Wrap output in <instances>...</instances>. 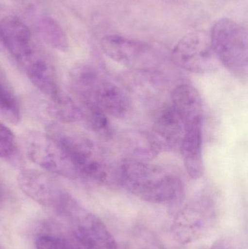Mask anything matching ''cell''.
Returning a JSON list of instances; mask_svg holds the SVG:
<instances>
[{
    "mask_svg": "<svg viewBox=\"0 0 248 249\" xmlns=\"http://www.w3.org/2000/svg\"><path fill=\"white\" fill-rule=\"evenodd\" d=\"M17 143L13 132L0 123V158H7L16 154Z\"/></svg>",
    "mask_w": 248,
    "mask_h": 249,
    "instance_id": "cell-21",
    "label": "cell"
},
{
    "mask_svg": "<svg viewBox=\"0 0 248 249\" xmlns=\"http://www.w3.org/2000/svg\"><path fill=\"white\" fill-rule=\"evenodd\" d=\"M17 182L29 198L59 213L67 214L77 203L55 178L44 171L23 170L17 177Z\"/></svg>",
    "mask_w": 248,
    "mask_h": 249,
    "instance_id": "cell-4",
    "label": "cell"
},
{
    "mask_svg": "<svg viewBox=\"0 0 248 249\" xmlns=\"http://www.w3.org/2000/svg\"><path fill=\"white\" fill-rule=\"evenodd\" d=\"M48 133L62 146L80 177L106 185H119V177L113 174L116 171L103 151L93 141L60 126L50 127Z\"/></svg>",
    "mask_w": 248,
    "mask_h": 249,
    "instance_id": "cell-2",
    "label": "cell"
},
{
    "mask_svg": "<svg viewBox=\"0 0 248 249\" xmlns=\"http://www.w3.org/2000/svg\"><path fill=\"white\" fill-rule=\"evenodd\" d=\"M179 149L188 175L193 179L200 178L204 174L202 128L185 130Z\"/></svg>",
    "mask_w": 248,
    "mask_h": 249,
    "instance_id": "cell-15",
    "label": "cell"
},
{
    "mask_svg": "<svg viewBox=\"0 0 248 249\" xmlns=\"http://www.w3.org/2000/svg\"><path fill=\"white\" fill-rule=\"evenodd\" d=\"M37 29L42 39L50 46L62 52L68 51V36L56 20L49 16L41 18L37 23Z\"/></svg>",
    "mask_w": 248,
    "mask_h": 249,
    "instance_id": "cell-17",
    "label": "cell"
},
{
    "mask_svg": "<svg viewBox=\"0 0 248 249\" xmlns=\"http://www.w3.org/2000/svg\"><path fill=\"white\" fill-rule=\"evenodd\" d=\"M210 249H237L235 246L227 239H222L214 244Z\"/></svg>",
    "mask_w": 248,
    "mask_h": 249,
    "instance_id": "cell-22",
    "label": "cell"
},
{
    "mask_svg": "<svg viewBox=\"0 0 248 249\" xmlns=\"http://www.w3.org/2000/svg\"><path fill=\"white\" fill-rule=\"evenodd\" d=\"M0 115L10 124H17L21 113L16 91L6 74L0 69Z\"/></svg>",
    "mask_w": 248,
    "mask_h": 249,
    "instance_id": "cell-16",
    "label": "cell"
},
{
    "mask_svg": "<svg viewBox=\"0 0 248 249\" xmlns=\"http://www.w3.org/2000/svg\"><path fill=\"white\" fill-rule=\"evenodd\" d=\"M172 105L183 123L185 130L202 128L203 102L200 93L192 86H176L171 93Z\"/></svg>",
    "mask_w": 248,
    "mask_h": 249,
    "instance_id": "cell-13",
    "label": "cell"
},
{
    "mask_svg": "<svg viewBox=\"0 0 248 249\" xmlns=\"http://www.w3.org/2000/svg\"><path fill=\"white\" fill-rule=\"evenodd\" d=\"M3 45L17 62L30 55L37 48L26 23L15 16H6L0 21Z\"/></svg>",
    "mask_w": 248,
    "mask_h": 249,
    "instance_id": "cell-14",
    "label": "cell"
},
{
    "mask_svg": "<svg viewBox=\"0 0 248 249\" xmlns=\"http://www.w3.org/2000/svg\"><path fill=\"white\" fill-rule=\"evenodd\" d=\"M98 107L109 116L117 119L126 118L131 111V101L119 86L100 77L83 107Z\"/></svg>",
    "mask_w": 248,
    "mask_h": 249,
    "instance_id": "cell-12",
    "label": "cell"
},
{
    "mask_svg": "<svg viewBox=\"0 0 248 249\" xmlns=\"http://www.w3.org/2000/svg\"><path fill=\"white\" fill-rule=\"evenodd\" d=\"M18 64L33 86L51 101L62 94L55 67L39 49Z\"/></svg>",
    "mask_w": 248,
    "mask_h": 249,
    "instance_id": "cell-10",
    "label": "cell"
},
{
    "mask_svg": "<svg viewBox=\"0 0 248 249\" xmlns=\"http://www.w3.org/2000/svg\"><path fill=\"white\" fill-rule=\"evenodd\" d=\"M184 126L172 106L161 109L153 124L149 142L154 152L173 150L180 146Z\"/></svg>",
    "mask_w": 248,
    "mask_h": 249,
    "instance_id": "cell-11",
    "label": "cell"
},
{
    "mask_svg": "<svg viewBox=\"0 0 248 249\" xmlns=\"http://www.w3.org/2000/svg\"><path fill=\"white\" fill-rule=\"evenodd\" d=\"M3 198H4V193H3L2 188L0 186V205L2 203Z\"/></svg>",
    "mask_w": 248,
    "mask_h": 249,
    "instance_id": "cell-23",
    "label": "cell"
},
{
    "mask_svg": "<svg viewBox=\"0 0 248 249\" xmlns=\"http://www.w3.org/2000/svg\"><path fill=\"white\" fill-rule=\"evenodd\" d=\"M214 216V208L209 200H195L178 213L172 225V233L182 244L196 241L212 226Z\"/></svg>",
    "mask_w": 248,
    "mask_h": 249,
    "instance_id": "cell-8",
    "label": "cell"
},
{
    "mask_svg": "<svg viewBox=\"0 0 248 249\" xmlns=\"http://www.w3.org/2000/svg\"><path fill=\"white\" fill-rule=\"evenodd\" d=\"M211 43L218 61L239 78L248 76V36L246 29L228 18L217 20L211 34Z\"/></svg>",
    "mask_w": 248,
    "mask_h": 249,
    "instance_id": "cell-3",
    "label": "cell"
},
{
    "mask_svg": "<svg viewBox=\"0 0 248 249\" xmlns=\"http://www.w3.org/2000/svg\"><path fill=\"white\" fill-rule=\"evenodd\" d=\"M36 249H85L74 238L58 235H42L36 241Z\"/></svg>",
    "mask_w": 248,
    "mask_h": 249,
    "instance_id": "cell-20",
    "label": "cell"
},
{
    "mask_svg": "<svg viewBox=\"0 0 248 249\" xmlns=\"http://www.w3.org/2000/svg\"><path fill=\"white\" fill-rule=\"evenodd\" d=\"M72 236L85 249H116V241L103 221L78 204L68 213Z\"/></svg>",
    "mask_w": 248,
    "mask_h": 249,
    "instance_id": "cell-9",
    "label": "cell"
},
{
    "mask_svg": "<svg viewBox=\"0 0 248 249\" xmlns=\"http://www.w3.org/2000/svg\"><path fill=\"white\" fill-rule=\"evenodd\" d=\"M119 185L148 203L161 204L182 197L180 178L163 167L138 160H127L119 168Z\"/></svg>",
    "mask_w": 248,
    "mask_h": 249,
    "instance_id": "cell-1",
    "label": "cell"
},
{
    "mask_svg": "<svg viewBox=\"0 0 248 249\" xmlns=\"http://www.w3.org/2000/svg\"><path fill=\"white\" fill-rule=\"evenodd\" d=\"M83 119L87 121L91 129L101 136H110L112 134L110 122L108 115L98 107L82 108Z\"/></svg>",
    "mask_w": 248,
    "mask_h": 249,
    "instance_id": "cell-19",
    "label": "cell"
},
{
    "mask_svg": "<svg viewBox=\"0 0 248 249\" xmlns=\"http://www.w3.org/2000/svg\"><path fill=\"white\" fill-rule=\"evenodd\" d=\"M52 102V112L62 122H77L83 120V109L69 96L62 93Z\"/></svg>",
    "mask_w": 248,
    "mask_h": 249,
    "instance_id": "cell-18",
    "label": "cell"
},
{
    "mask_svg": "<svg viewBox=\"0 0 248 249\" xmlns=\"http://www.w3.org/2000/svg\"><path fill=\"white\" fill-rule=\"evenodd\" d=\"M29 159L46 171L68 178L80 177L62 146L49 133L32 130L26 138Z\"/></svg>",
    "mask_w": 248,
    "mask_h": 249,
    "instance_id": "cell-5",
    "label": "cell"
},
{
    "mask_svg": "<svg viewBox=\"0 0 248 249\" xmlns=\"http://www.w3.org/2000/svg\"><path fill=\"white\" fill-rule=\"evenodd\" d=\"M172 59L178 67L196 74L214 71L219 63L210 35L202 31L184 35L173 48Z\"/></svg>",
    "mask_w": 248,
    "mask_h": 249,
    "instance_id": "cell-6",
    "label": "cell"
},
{
    "mask_svg": "<svg viewBox=\"0 0 248 249\" xmlns=\"http://www.w3.org/2000/svg\"><path fill=\"white\" fill-rule=\"evenodd\" d=\"M100 47L109 58L125 67L145 70L157 64L152 48L139 41L119 35H107L101 39Z\"/></svg>",
    "mask_w": 248,
    "mask_h": 249,
    "instance_id": "cell-7",
    "label": "cell"
}]
</instances>
